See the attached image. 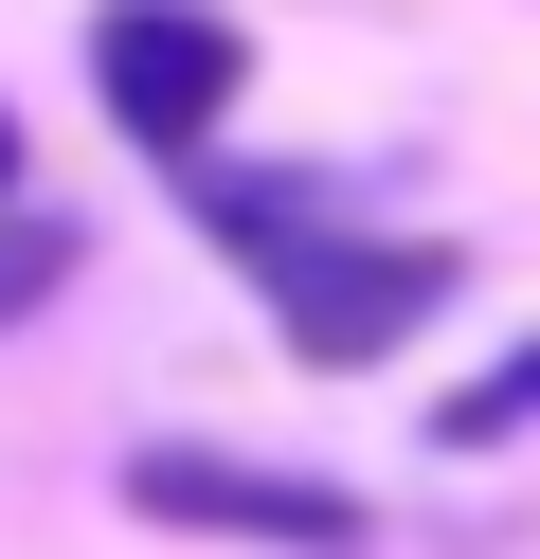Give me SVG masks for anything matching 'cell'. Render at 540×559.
<instances>
[{"label":"cell","instance_id":"3957f363","mask_svg":"<svg viewBox=\"0 0 540 559\" xmlns=\"http://www.w3.org/2000/svg\"><path fill=\"white\" fill-rule=\"evenodd\" d=\"M127 506L144 523H180V542H271V559H360L379 542V506L360 487H324V469H271V451H127Z\"/></svg>","mask_w":540,"mask_h":559},{"label":"cell","instance_id":"5b68a950","mask_svg":"<svg viewBox=\"0 0 540 559\" xmlns=\"http://www.w3.org/2000/svg\"><path fill=\"white\" fill-rule=\"evenodd\" d=\"M55 289H72V217H36V199H0V325H36Z\"/></svg>","mask_w":540,"mask_h":559},{"label":"cell","instance_id":"6da1fadb","mask_svg":"<svg viewBox=\"0 0 540 559\" xmlns=\"http://www.w3.org/2000/svg\"><path fill=\"white\" fill-rule=\"evenodd\" d=\"M252 289H271V325H288V361H307V379H379L396 343L468 289V253H451V235H360V217H324L307 253H271Z\"/></svg>","mask_w":540,"mask_h":559},{"label":"cell","instance_id":"7a4b0ae2","mask_svg":"<svg viewBox=\"0 0 540 559\" xmlns=\"http://www.w3.org/2000/svg\"><path fill=\"white\" fill-rule=\"evenodd\" d=\"M91 91H108V127H127L144 163H216V127H235V91H252V37L216 0H108L91 19Z\"/></svg>","mask_w":540,"mask_h":559},{"label":"cell","instance_id":"8992f818","mask_svg":"<svg viewBox=\"0 0 540 559\" xmlns=\"http://www.w3.org/2000/svg\"><path fill=\"white\" fill-rule=\"evenodd\" d=\"M19 181H36V145H19V109H0V199H19Z\"/></svg>","mask_w":540,"mask_h":559},{"label":"cell","instance_id":"277c9868","mask_svg":"<svg viewBox=\"0 0 540 559\" xmlns=\"http://www.w3.org/2000/svg\"><path fill=\"white\" fill-rule=\"evenodd\" d=\"M540 433V343L523 361H487V379H451V397H432V451H523Z\"/></svg>","mask_w":540,"mask_h":559}]
</instances>
